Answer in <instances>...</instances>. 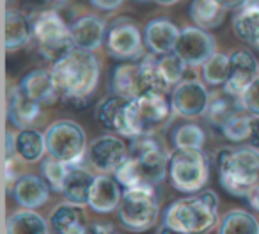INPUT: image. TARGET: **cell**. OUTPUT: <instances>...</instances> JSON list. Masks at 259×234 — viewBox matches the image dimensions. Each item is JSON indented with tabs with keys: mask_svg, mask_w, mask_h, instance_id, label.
Returning <instances> with one entry per match:
<instances>
[{
	"mask_svg": "<svg viewBox=\"0 0 259 234\" xmlns=\"http://www.w3.org/2000/svg\"><path fill=\"white\" fill-rule=\"evenodd\" d=\"M117 215L119 222L130 232H146L155 227L160 216V199L155 186L141 184L124 188Z\"/></svg>",
	"mask_w": 259,
	"mask_h": 234,
	"instance_id": "8992f818",
	"label": "cell"
},
{
	"mask_svg": "<svg viewBox=\"0 0 259 234\" xmlns=\"http://www.w3.org/2000/svg\"><path fill=\"white\" fill-rule=\"evenodd\" d=\"M229 62H231V55L215 52V54L201 66L204 82L213 87L224 85V83L227 82V76H229Z\"/></svg>",
	"mask_w": 259,
	"mask_h": 234,
	"instance_id": "836d02e7",
	"label": "cell"
},
{
	"mask_svg": "<svg viewBox=\"0 0 259 234\" xmlns=\"http://www.w3.org/2000/svg\"><path fill=\"white\" fill-rule=\"evenodd\" d=\"M8 117L16 128L25 130L41 117V105L23 96L18 85L11 87L8 98Z\"/></svg>",
	"mask_w": 259,
	"mask_h": 234,
	"instance_id": "7402d4cb",
	"label": "cell"
},
{
	"mask_svg": "<svg viewBox=\"0 0 259 234\" xmlns=\"http://www.w3.org/2000/svg\"><path fill=\"white\" fill-rule=\"evenodd\" d=\"M250 121L252 115L245 108L233 114L220 128V133L231 142H248L250 137Z\"/></svg>",
	"mask_w": 259,
	"mask_h": 234,
	"instance_id": "d6a6232c",
	"label": "cell"
},
{
	"mask_svg": "<svg viewBox=\"0 0 259 234\" xmlns=\"http://www.w3.org/2000/svg\"><path fill=\"white\" fill-rule=\"evenodd\" d=\"M93 181H94V176L89 170L82 169V167H78V165H73V167H69L61 194L64 195V199L68 202L85 206L87 202H89V192H91V186H93Z\"/></svg>",
	"mask_w": 259,
	"mask_h": 234,
	"instance_id": "d4e9b609",
	"label": "cell"
},
{
	"mask_svg": "<svg viewBox=\"0 0 259 234\" xmlns=\"http://www.w3.org/2000/svg\"><path fill=\"white\" fill-rule=\"evenodd\" d=\"M47 151L52 158L73 167L82 162L87 151V137L80 124L69 119L55 121L45 131Z\"/></svg>",
	"mask_w": 259,
	"mask_h": 234,
	"instance_id": "9c48e42d",
	"label": "cell"
},
{
	"mask_svg": "<svg viewBox=\"0 0 259 234\" xmlns=\"http://www.w3.org/2000/svg\"><path fill=\"white\" fill-rule=\"evenodd\" d=\"M32 36L45 59L55 62L73 48L71 27L54 9L39 11L32 20Z\"/></svg>",
	"mask_w": 259,
	"mask_h": 234,
	"instance_id": "ba28073f",
	"label": "cell"
},
{
	"mask_svg": "<svg viewBox=\"0 0 259 234\" xmlns=\"http://www.w3.org/2000/svg\"><path fill=\"white\" fill-rule=\"evenodd\" d=\"M55 2H64V0H55Z\"/></svg>",
	"mask_w": 259,
	"mask_h": 234,
	"instance_id": "c3c4849f",
	"label": "cell"
},
{
	"mask_svg": "<svg viewBox=\"0 0 259 234\" xmlns=\"http://www.w3.org/2000/svg\"><path fill=\"white\" fill-rule=\"evenodd\" d=\"M163 225L188 234H209L217 225H220L219 195L213 190H201L178 199L165 208Z\"/></svg>",
	"mask_w": 259,
	"mask_h": 234,
	"instance_id": "3957f363",
	"label": "cell"
},
{
	"mask_svg": "<svg viewBox=\"0 0 259 234\" xmlns=\"http://www.w3.org/2000/svg\"><path fill=\"white\" fill-rule=\"evenodd\" d=\"M158 234H188L185 230H180V229H174V227H169V225H163L158 229Z\"/></svg>",
	"mask_w": 259,
	"mask_h": 234,
	"instance_id": "ee69618b",
	"label": "cell"
},
{
	"mask_svg": "<svg viewBox=\"0 0 259 234\" xmlns=\"http://www.w3.org/2000/svg\"><path fill=\"white\" fill-rule=\"evenodd\" d=\"M41 176L45 177V181L48 183V186L52 188V192H62V184H64V179L68 176L69 165L59 162V160L52 158L48 155V158H45L41 162Z\"/></svg>",
	"mask_w": 259,
	"mask_h": 234,
	"instance_id": "d590c367",
	"label": "cell"
},
{
	"mask_svg": "<svg viewBox=\"0 0 259 234\" xmlns=\"http://www.w3.org/2000/svg\"><path fill=\"white\" fill-rule=\"evenodd\" d=\"M112 90H114V94H119L126 100H135L142 94H148L141 62L119 64L112 73Z\"/></svg>",
	"mask_w": 259,
	"mask_h": 234,
	"instance_id": "ffe728a7",
	"label": "cell"
},
{
	"mask_svg": "<svg viewBox=\"0 0 259 234\" xmlns=\"http://www.w3.org/2000/svg\"><path fill=\"white\" fill-rule=\"evenodd\" d=\"M233 32L238 39L259 48V0H248L233 18Z\"/></svg>",
	"mask_w": 259,
	"mask_h": 234,
	"instance_id": "603a6c76",
	"label": "cell"
},
{
	"mask_svg": "<svg viewBox=\"0 0 259 234\" xmlns=\"http://www.w3.org/2000/svg\"><path fill=\"white\" fill-rule=\"evenodd\" d=\"M69 27H71L73 46L82 48V50L96 52L107 39V25L100 16H80Z\"/></svg>",
	"mask_w": 259,
	"mask_h": 234,
	"instance_id": "ac0fdd59",
	"label": "cell"
},
{
	"mask_svg": "<svg viewBox=\"0 0 259 234\" xmlns=\"http://www.w3.org/2000/svg\"><path fill=\"white\" fill-rule=\"evenodd\" d=\"M241 107L248 112L250 115H257L259 117V76L247 87L243 94L240 96Z\"/></svg>",
	"mask_w": 259,
	"mask_h": 234,
	"instance_id": "8d00e7d4",
	"label": "cell"
},
{
	"mask_svg": "<svg viewBox=\"0 0 259 234\" xmlns=\"http://www.w3.org/2000/svg\"><path fill=\"white\" fill-rule=\"evenodd\" d=\"M215 37L206 29L194 25L181 29L180 39L176 44V54L187 62L190 68L202 66L213 54H215Z\"/></svg>",
	"mask_w": 259,
	"mask_h": 234,
	"instance_id": "4fadbf2b",
	"label": "cell"
},
{
	"mask_svg": "<svg viewBox=\"0 0 259 234\" xmlns=\"http://www.w3.org/2000/svg\"><path fill=\"white\" fill-rule=\"evenodd\" d=\"M215 2H219L226 11H234V9L243 8L248 0H215Z\"/></svg>",
	"mask_w": 259,
	"mask_h": 234,
	"instance_id": "b9f144b4",
	"label": "cell"
},
{
	"mask_svg": "<svg viewBox=\"0 0 259 234\" xmlns=\"http://www.w3.org/2000/svg\"><path fill=\"white\" fill-rule=\"evenodd\" d=\"M89 2L96 9H100V11L110 13V11H115V9L121 8L124 0H89Z\"/></svg>",
	"mask_w": 259,
	"mask_h": 234,
	"instance_id": "74e56055",
	"label": "cell"
},
{
	"mask_svg": "<svg viewBox=\"0 0 259 234\" xmlns=\"http://www.w3.org/2000/svg\"><path fill=\"white\" fill-rule=\"evenodd\" d=\"M52 188L45 181L43 176L36 174H25L18 177L13 188V197L22 208L25 209H37L45 206L50 199Z\"/></svg>",
	"mask_w": 259,
	"mask_h": 234,
	"instance_id": "d6986e66",
	"label": "cell"
},
{
	"mask_svg": "<svg viewBox=\"0 0 259 234\" xmlns=\"http://www.w3.org/2000/svg\"><path fill=\"white\" fill-rule=\"evenodd\" d=\"M169 162L165 148L155 135H139L130 142V156L117 170L114 177L124 188L158 186L169 177Z\"/></svg>",
	"mask_w": 259,
	"mask_h": 234,
	"instance_id": "7a4b0ae2",
	"label": "cell"
},
{
	"mask_svg": "<svg viewBox=\"0 0 259 234\" xmlns=\"http://www.w3.org/2000/svg\"><path fill=\"white\" fill-rule=\"evenodd\" d=\"M122 199V190L121 184L115 177H110L108 174H98L94 176L93 186L89 192V206L94 213H101V215H107L112 213L114 209L119 208Z\"/></svg>",
	"mask_w": 259,
	"mask_h": 234,
	"instance_id": "9a60e30c",
	"label": "cell"
},
{
	"mask_svg": "<svg viewBox=\"0 0 259 234\" xmlns=\"http://www.w3.org/2000/svg\"><path fill=\"white\" fill-rule=\"evenodd\" d=\"M248 144H250L252 148L259 149V117H257V115H252L250 137H248Z\"/></svg>",
	"mask_w": 259,
	"mask_h": 234,
	"instance_id": "f35d334b",
	"label": "cell"
},
{
	"mask_svg": "<svg viewBox=\"0 0 259 234\" xmlns=\"http://www.w3.org/2000/svg\"><path fill=\"white\" fill-rule=\"evenodd\" d=\"M151 2H156V4H160V6H172V4H176V2H180V0H151Z\"/></svg>",
	"mask_w": 259,
	"mask_h": 234,
	"instance_id": "f6af8a7d",
	"label": "cell"
},
{
	"mask_svg": "<svg viewBox=\"0 0 259 234\" xmlns=\"http://www.w3.org/2000/svg\"><path fill=\"white\" fill-rule=\"evenodd\" d=\"M6 162H11L13 156L18 155V149H16V137L11 133V131H8L6 133Z\"/></svg>",
	"mask_w": 259,
	"mask_h": 234,
	"instance_id": "ab89813d",
	"label": "cell"
},
{
	"mask_svg": "<svg viewBox=\"0 0 259 234\" xmlns=\"http://www.w3.org/2000/svg\"><path fill=\"white\" fill-rule=\"evenodd\" d=\"M137 2H151V0H137Z\"/></svg>",
	"mask_w": 259,
	"mask_h": 234,
	"instance_id": "7dc6e473",
	"label": "cell"
},
{
	"mask_svg": "<svg viewBox=\"0 0 259 234\" xmlns=\"http://www.w3.org/2000/svg\"><path fill=\"white\" fill-rule=\"evenodd\" d=\"M50 71L62 100L76 108L89 105L101 75L100 61L94 52L69 48L54 62Z\"/></svg>",
	"mask_w": 259,
	"mask_h": 234,
	"instance_id": "6da1fadb",
	"label": "cell"
},
{
	"mask_svg": "<svg viewBox=\"0 0 259 234\" xmlns=\"http://www.w3.org/2000/svg\"><path fill=\"white\" fill-rule=\"evenodd\" d=\"M248 202H250V206L255 209V213L259 215V184L252 190V194L248 195Z\"/></svg>",
	"mask_w": 259,
	"mask_h": 234,
	"instance_id": "7bdbcfd3",
	"label": "cell"
},
{
	"mask_svg": "<svg viewBox=\"0 0 259 234\" xmlns=\"http://www.w3.org/2000/svg\"><path fill=\"white\" fill-rule=\"evenodd\" d=\"M50 223L59 234H83L87 229V216L83 206L62 202L50 213Z\"/></svg>",
	"mask_w": 259,
	"mask_h": 234,
	"instance_id": "44dd1931",
	"label": "cell"
},
{
	"mask_svg": "<svg viewBox=\"0 0 259 234\" xmlns=\"http://www.w3.org/2000/svg\"><path fill=\"white\" fill-rule=\"evenodd\" d=\"M209 92L204 83L197 78H185L178 85H174L172 96V108L178 115L185 119H195L206 114L209 105Z\"/></svg>",
	"mask_w": 259,
	"mask_h": 234,
	"instance_id": "8fae6325",
	"label": "cell"
},
{
	"mask_svg": "<svg viewBox=\"0 0 259 234\" xmlns=\"http://www.w3.org/2000/svg\"><path fill=\"white\" fill-rule=\"evenodd\" d=\"M18 89L22 90L23 96H27L29 100L43 105H52L57 101L59 89L54 82L52 71L47 69H32L29 71L18 83Z\"/></svg>",
	"mask_w": 259,
	"mask_h": 234,
	"instance_id": "e0dca14e",
	"label": "cell"
},
{
	"mask_svg": "<svg viewBox=\"0 0 259 234\" xmlns=\"http://www.w3.org/2000/svg\"><path fill=\"white\" fill-rule=\"evenodd\" d=\"M209 181V158L202 149H176L169 162V183L180 194H197Z\"/></svg>",
	"mask_w": 259,
	"mask_h": 234,
	"instance_id": "52a82bcc",
	"label": "cell"
},
{
	"mask_svg": "<svg viewBox=\"0 0 259 234\" xmlns=\"http://www.w3.org/2000/svg\"><path fill=\"white\" fill-rule=\"evenodd\" d=\"M130 100L119 96V94H110V96L103 98L98 103L96 108V121L103 128L121 135L122 123H124V108Z\"/></svg>",
	"mask_w": 259,
	"mask_h": 234,
	"instance_id": "484cf974",
	"label": "cell"
},
{
	"mask_svg": "<svg viewBox=\"0 0 259 234\" xmlns=\"http://www.w3.org/2000/svg\"><path fill=\"white\" fill-rule=\"evenodd\" d=\"M16 149L18 155L22 156L25 162L36 163L41 162L47 151V137L41 131L34 130V128H25L20 130L16 135Z\"/></svg>",
	"mask_w": 259,
	"mask_h": 234,
	"instance_id": "f546056e",
	"label": "cell"
},
{
	"mask_svg": "<svg viewBox=\"0 0 259 234\" xmlns=\"http://www.w3.org/2000/svg\"><path fill=\"white\" fill-rule=\"evenodd\" d=\"M89 162L103 174H115V170L128 160L130 146L115 135H103L91 142L87 149Z\"/></svg>",
	"mask_w": 259,
	"mask_h": 234,
	"instance_id": "7c38bea8",
	"label": "cell"
},
{
	"mask_svg": "<svg viewBox=\"0 0 259 234\" xmlns=\"http://www.w3.org/2000/svg\"><path fill=\"white\" fill-rule=\"evenodd\" d=\"M241 101L240 98H234L231 94H215V96L209 100L208 110L204 114V119L208 121V124L211 128H217L220 131V128L224 126L231 115L236 114L238 110H241Z\"/></svg>",
	"mask_w": 259,
	"mask_h": 234,
	"instance_id": "83f0119b",
	"label": "cell"
},
{
	"mask_svg": "<svg viewBox=\"0 0 259 234\" xmlns=\"http://www.w3.org/2000/svg\"><path fill=\"white\" fill-rule=\"evenodd\" d=\"M114 234H117V232H114Z\"/></svg>",
	"mask_w": 259,
	"mask_h": 234,
	"instance_id": "681fc988",
	"label": "cell"
},
{
	"mask_svg": "<svg viewBox=\"0 0 259 234\" xmlns=\"http://www.w3.org/2000/svg\"><path fill=\"white\" fill-rule=\"evenodd\" d=\"M259 76V62L255 55L248 50H236L231 54L229 76L224 83V92L240 98L247 87Z\"/></svg>",
	"mask_w": 259,
	"mask_h": 234,
	"instance_id": "5bb4252c",
	"label": "cell"
},
{
	"mask_svg": "<svg viewBox=\"0 0 259 234\" xmlns=\"http://www.w3.org/2000/svg\"><path fill=\"white\" fill-rule=\"evenodd\" d=\"M6 234H50L48 232V223L39 213L34 209L16 211L9 216Z\"/></svg>",
	"mask_w": 259,
	"mask_h": 234,
	"instance_id": "f1b7e54d",
	"label": "cell"
},
{
	"mask_svg": "<svg viewBox=\"0 0 259 234\" xmlns=\"http://www.w3.org/2000/svg\"><path fill=\"white\" fill-rule=\"evenodd\" d=\"M32 39V22L20 11H6V52H18L25 48Z\"/></svg>",
	"mask_w": 259,
	"mask_h": 234,
	"instance_id": "cb8c5ba5",
	"label": "cell"
},
{
	"mask_svg": "<svg viewBox=\"0 0 259 234\" xmlns=\"http://www.w3.org/2000/svg\"><path fill=\"white\" fill-rule=\"evenodd\" d=\"M170 138L176 149H202L206 142V133L199 124L185 123L174 128Z\"/></svg>",
	"mask_w": 259,
	"mask_h": 234,
	"instance_id": "1f68e13d",
	"label": "cell"
},
{
	"mask_svg": "<svg viewBox=\"0 0 259 234\" xmlns=\"http://www.w3.org/2000/svg\"><path fill=\"white\" fill-rule=\"evenodd\" d=\"M188 15L194 25L209 30L220 27V23L226 18V9L215 0H192Z\"/></svg>",
	"mask_w": 259,
	"mask_h": 234,
	"instance_id": "4316f807",
	"label": "cell"
},
{
	"mask_svg": "<svg viewBox=\"0 0 259 234\" xmlns=\"http://www.w3.org/2000/svg\"><path fill=\"white\" fill-rule=\"evenodd\" d=\"M158 68L162 76L165 78V82L169 83V87L178 85L180 82L185 80L187 69L190 66L176 54V52H169V54L158 55Z\"/></svg>",
	"mask_w": 259,
	"mask_h": 234,
	"instance_id": "e575fe53",
	"label": "cell"
},
{
	"mask_svg": "<svg viewBox=\"0 0 259 234\" xmlns=\"http://www.w3.org/2000/svg\"><path fill=\"white\" fill-rule=\"evenodd\" d=\"M13 2H15V0H6V4H8V6H11Z\"/></svg>",
	"mask_w": 259,
	"mask_h": 234,
	"instance_id": "bcb514c9",
	"label": "cell"
},
{
	"mask_svg": "<svg viewBox=\"0 0 259 234\" xmlns=\"http://www.w3.org/2000/svg\"><path fill=\"white\" fill-rule=\"evenodd\" d=\"M219 234H259V222L252 213L233 209L220 220Z\"/></svg>",
	"mask_w": 259,
	"mask_h": 234,
	"instance_id": "4dcf8cb0",
	"label": "cell"
},
{
	"mask_svg": "<svg viewBox=\"0 0 259 234\" xmlns=\"http://www.w3.org/2000/svg\"><path fill=\"white\" fill-rule=\"evenodd\" d=\"M83 234H114V229L108 223H89Z\"/></svg>",
	"mask_w": 259,
	"mask_h": 234,
	"instance_id": "60d3db41",
	"label": "cell"
},
{
	"mask_svg": "<svg viewBox=\"0 0 259 234\" xmlns=\"http://www.w3.org/2000/svg\"><path fill=\"white\" fill-rule=\"evenodd\" d=\"M215 163L220 184L233 197H248L259 184V149L250 144L219 149Z\"/></svg>",
	"mask_w": 259,
	"mask_h": 234,
	"instance_id": "277c9868",
	"label": "cell"
},
{
	"mask_svg": "<svg viewBox=\"0 0 259 234\" xmlns=\"http://www.w3.org/2000/svg\"><path fill=\"white\" fill-rule=\"evenodd\" d=\"M172 110V101H169L163 92H148L130 100L124 108L121 137L134 138L139 135H153L170 119Z\"/></svg>",
	"mask_w": 259,
	"mask_h": 234,
	"instance_id": "5b68a950",
	"label": "cell"
},
{
	"mask_svg": "<svg viewBox=\"0 0 259 234\" xmlns=\"http://www.w3.org/2000/svg\"><path fill=\"white\" fill-rule=\"evenodd\" d=\"M144 37H142L139 27L132 20L119 18L107 30V52L110 57L117 61H139L144 57Z\"/></svg>",
	"mask_w": 259,
	"mask_h": 234,
	"instance_id": "30bf717a",
	"label": "cell"
},
{
	"mask_svg": "<svg viewBox=\"0 0 259 234\" xmlns=\"http://www.w3.org/2000/svg\"><path fill=\"white\" fill-rule=\"evenodd\" d=\"M181 30L169 18H155L144 29V43L151 54L163 55L176 50Z\"/></svg>",
	"mask_w": 259,
	"mask_h": 234,
	"instance_id": "2e32d148",
	"label": "cell"
}]
</instances>
